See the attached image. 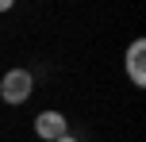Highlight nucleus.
I'll return each instance as SVG.
<instances>
[{"label": "nucleus", "instance_id": "nucleus-3", "mask_svg": "<svg viewBox=\"0 0 146 142\" xmlns=\"http://www.w3.org/2000/svg\"><path fill=\"white\" fill-rule=\"evenodd\" d=\"M127 73H131L135 85H146V42L142 38H135L127 46Z\"/></svg>", "mask_w": 146, "mask_h": 142}, {"label": "nucleus", "instance_id": "nucleus-1", "mask_svg": "<svg viewBox=\"0 0 146 142\" xmlns=\"http://www.w3.org/2000/svg\"><path fill=\"white\" fill-rule=\"evenodd\" d=\"M31 92H35V73L31 69H8L4 77H0V100L4 104H27Z\"/></svg>", "mask_w": 146, "mask_h": 142}, {"label": "nucleus", "instance_id": "nucleus-4", "mask_svg": "<svg viewBox=\"0 0 146 142\" xmlns=\"http://www.w3.org/2000/svg\"><path fill=\"white\" fill-rule=\"evenodd\" d=\"M58 142H81V138H73V135H62V138H58Z\"/></svg>", "mask_w": 146, "mask_h": 142}, {"label": "nucleus", "instance_id": "nucleus-2", "mask_svg": "<svg viewBox=\"0 0 146 142\" xmlns=\"http://www.w3.org/2000/svg\"><path fill=\"white\" fill-rule=\"evenodd\" d=\"M35 135L42 138V142H58L62 135H69V123H66V115H62V112L46 108V112L35 115Z\"/></svg>", "mask_w": 146, "mask_h": 142}, {"label": "nucleus", "instance_id": "nucleus-5", "mask_svg": "<svg viewBox=\"0 0 146 142\" xmlns=\"http://www.w3.org/2000/svg\"><path fill=\"white\" fill-rule=\"evenodd\" d=\"M8 8H12V0H0V12H8Z\"/></svg>", "mask_w": 146, "mask_h": 142}]
</instances>
